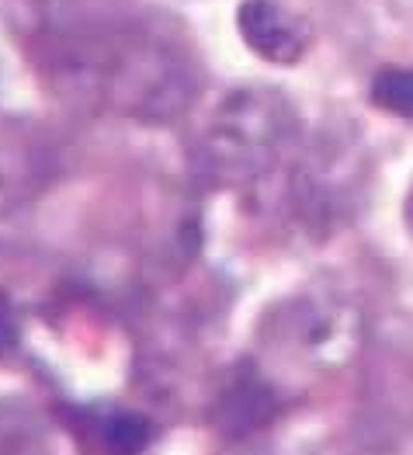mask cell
Returning a JSON list of instances; mask_svg holds the SVG:
<instances>
[{
	"label": "cell",
	"instance_id": "cell-3",
	"mask_svg": "<svg viewBox=\"0 0 413 455\" xmlns=\"http://www.w3.org/2000/svg\"><path fill=\"white\" fill-rule=\"evenodd\" d=\"M372 101L393 115H413V70L407 67H389L372 84Z\"/></svg>",
	"mask_w": 413,
	"mask_h": 455
},
{
	"label": "cell",
	"instance_id": "cell-2",
	"mask_svg": "<svg viewBox=\"0 0 413 455\" xmlns=\"http://www.w3.org/2000/svg\"><path fill=\"white\" fill-rule=\"evenodd\" d=\"M153 438V427L139 414H112L101 420L98 442L108 455H139Z\"/></svg>",
	"mask_w": 413,
	"mask_h": 455
},
{
	"label": "cell",
	"instance_id": "cell-1",
	"mask_svg": "<svg viewBox=\"0 0 413 455\" xmlns=\"http://www.w3.org/2000/svg\"><path fill=\"white\" fill-rule=\"evenodd\" d=\"M243 42L271 63H296L309 49V28L285 0H243L236 11Z\"/></svg>",
	"mask_w": 413,
	"mask_h": 455
}]
</instances>
